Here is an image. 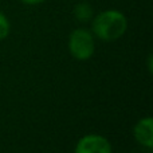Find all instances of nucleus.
Masks as SVG:
<instances>
[{
	"label": "nucleus",
	"instance_id": "obj_6",
	"mask_svg": "<svg viewBox=\"0 0 153 153\" xmlns=\"http://www.w3.org/2000/svg\"><path fill=\"white\" fill-rule=\"evenodd\" d=\"M11 32V22L7 18L4 12L0 11V40H4L5 38H8Z\"/></svg>",
	"mask_w": 153,
	"mask_h": 153
},
{
	"label": "nucleus",
	"instance_id": "obj_1",
	"mask_svg": "<svg viewBox=\"0 0 153 153\" xmlns=\"http://www.w3.org/2000/svg\"><path fill=\"white\" fill-rule=\"evenodd\" d=\"M91 28L95 39L102 42H116L125 35L128 30V18L120 10H103L93 16Z\"/></svg>",
	"mask_w": 153,
	"mask_h": 153
},
{
	"label": "nucleus",
	"instance_id": "obj_2",
	"mask_svg": "<svg viewBox=\"0 0 153 153\" xmlns=\"http://www.w3.org/2000/svg\"><path fill=\"white\" fill-rule=\"evenodd\" d=\"M67 48L75 61L86 62L95 53V38L89 28L78 27L67 38Z\"/></svg>",
	"mask_w": 153,
	"mask_h": 153
},
{
	"label": "nucleus",
	"instance_id": "obj_5",
	"mask_svg": "<svg viewBox=\"0 0 153 153\" xmlns=\"http://www.w3.org/2000/svg\"><path fill=\"white\" fill-rule=\"evenodd\" d=\"M94 10H93V5L87 1H79L76 3L73 8V16L76 22L79 23H90L94 16Z\"/></svg>",
	"mask_w": 153,
	"mask_h": 153
},
{
	"label": "nucleus",
	"instance_id": "obj_3",
	"mask_svg": "<svg viewBox=\"0 0 153 153\" xmlns=\"http://www.w3.org/2000/svg\"><path fill=\"white\" fill-rule=\"evenodd\" d=\"M74 153H113V146L108 137L98 133H89L76 141Z\"/></svg>",
	"mask_w": 153,
	"mask_h": 153
},
{
	"label": "nucleus",
	"instance_id": "obj_4",
	"mask_svg": "<svg viewBox=\"0 0 153 153\" xmlns=\"http://www.w3.org/2000/svg\"><path fill=\"white\" fill-rule=\"evenodd\" d=\"M133 137L145 149H153V118L143 117L133 126Z\"/></svg>",
	"mask_w": 153,
	"mask_h": 153
},
{
	"label": "nucleus",
	"instance_id": "obj_8",
	"mask_svg": "<svg viewBox=\"0 0 153 153\" xmlns=\"http://www.w3.org/2000/svg\"><path fill=\"white\" fill-rule=\"evenodd\" d=\"M146 61H148V71L152 73V69H153V67H152V61H153L152 55H148V59H146Z\"/></svg>",
	"mask_w": 153,
	"mask_h": 153
},
{
	"label": "nucleus",
	"instance_id": "obj_7",
	"mask_svg": "<svg viewBox=\"0 0 153 153\" xmlns=\"http://www.w3.org/2000/svg\"><path fill=\"white\" fill-rule=\"evenodd\" d=\"M20 1L26 5H39V4H43L46 0H20Z\"/></svg>",
	"mask_w": 153,
	"mask_h": 153
}]
</instances>
